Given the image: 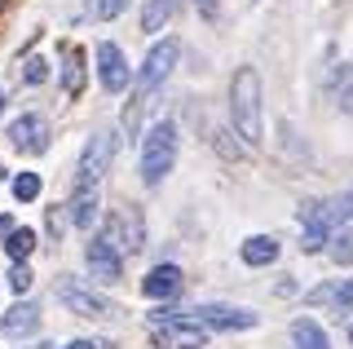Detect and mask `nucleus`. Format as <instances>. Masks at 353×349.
Returning <instances> with one entry per match:
<instances>
[{
    "label": "nucleus",
    "instance_id": "7ed1b4c3",
    "mask_svg": "<svg viewBox=\"0 0 353 349\" xmlns=\"http://www.w3.org/2000/svg\"><path fill=\"white\" fill-rule=\"evenodd\" d=\"M176 58H181V45H176L172 36H163L159 45H154L150 53H146V62H141V71L132 75V97H141V102H146V97L159 89L163 80H168L172 75V67H176Z\"/></svg>",
    "mask_w": 353,
    "mask_h": 349
},
{
    "label": "nucleus",
    "instance_id": "f3484780",
    "mask_svg": "<svg viewBox=\"0 0 353 349\" xmlns=\"http://www.w3.org/2000/svg\"><path fill=\"white\" fill-rule=\"evenodd\" d=\"M172 14H176V0H146V9H141V31L159 36V31L172 23Z\"/></svg>",
    "mask_w": 353,
    "mask_h": 349
},
{
    "label": "nucleus",
    "instance_id": "423d86ee",
    "mask_svg": "<svg viewBox=\"0 0 353 349\" xmlns=\"http://www.w3.org/2000/svg\"><path fill=\"white\" fill-rule=\"evenodd\" d=\"M102 239L110 248H115L119 257H132V252H141L146 248V221H141V212L137 208H119L115 217L106 221V230H102Z\"/></svg>",
    "mask_w": 353,
    "mask_h": 349
},
{
    "label": "nucleus",
    "instance_id": "1a4fd4ad",
    "mask_svg": "<svg viewBox=\"0 0 353 349\" xmlns=\"http://www.w3.org/2000/svg\"><path fill=\"white\" fill-rule=\"evenodd\" d=\"M97 80H102L106 93H124L132 84V71H128V58L119 45H110V40H102L97 45Z\"/></svg>",
    "mask_w": 353,
    "mask_h": 349
},
{
    "label": "nucleus",
    "instance_id": "bb28decb",
    "mask_svg": "<svg viewBox=\"0 0 353 349\" xmlns=\"http://www.w3.org/2000/svg\"><path fill=\"white\" fill-rule=\"evenodd\" d=\"M216 150H221L225 159H243V155H248V150H243L239 141H230V133H216Z\"/></svg>",
    "mask_w": 353,
    "mask_h": 349
},
{
    "label": "nucleus",
    "instance_id": "a211bd4d",
    "mask_svg": "<svg viewBox=\"0 0 353 349\" xmlns=\"http://www.w3.org/2000/svg\"><path fill=\"white\" fill-rule=\"evenodd\" d=\"M84 49H71L66 53V71H62V89H66V97H80V89H84Z\"/></svg>",
    "mask_w": 353,
    "mask_h": 349
},
{
    "label": "nucleus",
    "instance_id": "c9c22d12",
    "mask_svg": "<svg viewBox=\"0 0 353 349\" xmlns=\"http://www.w3.org/2000/svg\"><path fill=\"white\" fill-rule=\"evenodd\" d=\"M40 349H53V345H40Z\"/></svg>",
    "mask_w": 353,
    "mask_h": 349
},
{
    "label": "nucleus",
    "instance_id": "393cba45",
    "mask_svg": "<svg viewBox=\"0 0 353 349\" xmlns=\"http://www.w3.org/2000/svg\"><path fill=\"white\" fill-rule=\"evenodd\" d=\"M31 283H36V275L27 270V261H14V270H9V288L22 297V292H31Z\"/></svg>",
    "mask_w": 353,
    "mask_h": 349
},
{
    "label": "nucleus",
    "instance_id": "473e14b6",
    "mask_svg": "<svg viewBox=\"0 0 353 349\" xmlns=\"http://www.w3.org/2000/svg\"><path fill=\"white\" fill-rule=\"evenodd\" d=\"M199 9H203V14H212V9H216V0H199Z\"/></svg>",
    "mask_w": 353,
    "mask_h": 349
},
{
    "label": "nucleus",
    "instance_id": "6ab92c4d",
    "mask_svg": "<svg viewBox=\"0 0 353 349\" xmlns=\"http://www.w3.org/2000/svg\"><path fill=\"white\" fill-rule=\"evenodd\" d=\"M5 252L14 261H27L31 252H36V230H31V226H14V230L5 235Z\"/></svg>",
    "mask_w": 353,
    "mask_h": 349
},
{
    "label": "nucleus",
    "instance_id": "412c9836",
    "mask_svg": "<svg viewBox=\"0 0 353 349\" xmlns=\"http://www.w3.org/2000/svg\"><path fill=\"white\" fill-rule=\"evenodd\" d=\"M323 208H327V221L336 226V230H340V226H349V221H353V186H349L345 195H336L331 203H323Z\"/></svg>",
    "mask_w": 353,
    "mask_h": 349
},
{
    "label": "nucleus",
    "instance_id": "dca6fc26",
    "mask_svg": "<svg viewBox=\"0 0 353 349\" xmlns=\"http://www.w3.org/2000/svg\"><path fill=\"white\" fill-rule=\"evenodd\" d=\"M292 345L296 349H331L327 345V332L318 327V319H309V314H301V319L292 323Z\"/></svg>",
    "mask_w": 353,
    "mask_h": 349
},
{
    "label": "nucleus",
    "instance_id": "a878e982",
    "mask_svg": "<svg viewBox=\"0 0 353 349\" xmlns=\"http://www.w3.org/2000/svg\"><path fill=\"white\" fill-rule=\"evenodd\" d=\"M331 305H336V314H353V279L336 283V297H331Z\"/></svg>",
    "mask_w": 353,
    "mask_h": 349
},
{
    "label": "nucleus",
    "instance_id": "2f4dec72",
    "mask_svg": "<svg viewBox=\"0 0 353 349\" xmlns=\"http://www.w3.org/2000/svg\"><path fill=\"white\" fill-rule=\"evenodd\" d=\"M9 230H14V217H9V212H5V217H0V239H5Z\"/></svg>",
    "mask_w": 353,
    "mask_h": 349
},
{
    "label": "nucleus",
    "instance_id": "cd10ccee",
    "mask_svg": "<svg viewBox=\"0 0 353 349\" xmlns=\"http://www.w3.org/2000/svg\"><path fill=\"white\" fill-rule=\"evenodd\" d=\"M331 297H336V283H323V288H314V292H309L305 301H309V305H327Z\"/></svg>",
    "mask_w": 353,
    "mask_h": 349
},
{
    "label": "nucleus",
    "instance_id": "b1692460",
    "mask_svg": "<svg viewBox=\"0 0 353 349\" xmlns=\"http://www.w3.org/2000/svg\"><path fill=\"white\" fill-rule=\"evenodd\" d=\"M22 80H27L31 89H40V84L49 80V62L36 58V53H27V58H22Z\"/></svg>",
    "mask_w": 353,
    "mask_h": 349
},
{
    "label": "nucleus",
    "instance_id": "ddd939ff",
    "mask_svg": "<svg viewBox=\"0 0 353 349\" xmlns=\"http://www.w3.org/2000/svg\"><path fill=\"white\" fill-rule=\"evenodd\" d=\"M0 332H5L9 341H27V336H36V332H40V305L18 301L14 310H5V319H0Z\"/></svg>",
    "mask_w": 353,
    "mask_h": 349
},
{
    "label": "nucleus",
    "instance_id": "9d476101",
    "mask_svg": "<svg viewBox=\"0 0 353 349\" xmlns=\"http://www.w3.org/2000/svg\"><path fill=\"white\" fill-rule=\"evenodd\" d=\"M84 266L93 270V279H97V283H119V279H124V257H119L102 235L88 239V248H84Z\"/></svg>",
    "mask_w": 353,
    "mask_h": 349
},
{
    "label": "nucleus",
    "instance_id": "20e7f679",
    "mask_svg": "<svg viewBox=\"0 0 353 349\" xmlns=\"http://www.w3.org/2000/svg\"><path fill=\"white\" fill-rule=\"evenodd\" d=\"M115 146H119V137L110 133V128H97V133L84 141V150H80V163H75V186H97V181L110 172Z\"/></svg>",
    "mask_w": 353,
    "mask_h": 349
},
{
    "label": "nucleus",
    "instance_id": "c756f323",
    "mask_svg": "<svg viewBox=\"0 0 353 349\" xmlns=\"http://www.w3.org/2000/svg\"><path fill=\"white\" fill-rule=\"evenodd\" d=\"M49 235H53V239L62 235V208H49Z\"/></svg>",
    "mask_w": 353,
    "mask_h": 349
},
{
    "label": "nucleus",
    "instance_id": "c85d7f7f",
    "mask_svg": "<svg viewBox=\"0 0 353 349\" xmlns=\"http://www.w3.org/2000/svg\"><path fill=\"white\" fill-rule=\"evenodd\" d=\"M336 106H340V111H353V80H349L345 89L336 93Z\"/></svg>",
    "mask_w": 353,
    "mask_h": 349
},
{
    "label": "nucleus",
    "instance_id": "f257e3e1",
    "mask_svg": "<svg viewBox=\"0 0 353 349\" xmlns=\"http://www.w3.org/2000/svg\"><path fill=\"white\" fill-rule=\"evenodd\" d=\"M230 124L248 146L265 141V119H261V75L256 67H239L230 84Z\"/></svg>",
    "mask_w": 353,
    "mask_h": 349
},
{
    "label": "nucleus",
    "instance_id": "4468645a",
    "mask_svg": "<svg viewBox=\"0 0 353 349\" xmlns=\"http://www.w3.org/2000/svg\"><path fill=\"white\" fill-rule=\"evenodd\" d=\"M97 208H102V199H97V186H75L71 203H66V217H71V226H80V230H93Z\"/></svg>",
    "mask_w": 353,
    "mask_h": 349
},
{
    "label": "nucleus",
    "instance_id": "f03ea898",
    "mask_svg": "<svg viewBox=\"0 0 353 349\" xmlns=\"http://www.w3.org/2000/svg\"><path fill=\"white\" fill-rule=\"evenodd\" d=\"M176 146H181V133H176V119H154L150 133L141 137V181L154 190L163 186V177L176 163Z\"/></svg>",
    "mask_w": 353,
    "mask_h": 349
},
{
    "label": "nucleus",
    "instance_id": "5701e85b",
    "mask_svg": "<svg viewBox=\"0 0 353 349\" xmlns=\"http://www.w3.org/2000/svg\"><path fill=\"white\" fill-rule=\"evenodd\" d=\"M14 199L18 203L40 199V172H18V177H14Z\"/></svg>",
    "mask_w": 353,
    "mask_h": 349
},
{
    "label": "nucleus",
    "instance_id": "f704fd0d",
    "mask_svg": "<svg viewBox=\"0 0 353 349\" xmlns=\"http://www.w3.org/2000/svg\"><path fill=\"white\" fill-rule=\"evenodd\" d=\"M0 177H5V163H0Z\"/></svg>",
    "mask_w": 353,
    "mask_h": 349
},
{
    "label": "nucleus",
    "instance_id": "aec40b11",
    "mask_svg": "<svg viewBox=\"0 0 353 349\" xmlns=\"http://www.w3.org/2000/svg\"><path fill=\"white\" fill-rule=\"evenodd\" d=\"M331 261H336V266H353V230L349 226H340V230H331Z\"/></svg>",
    "mask_w": 353,
    "mask_h": 349
},
{
    "label": "nucleus",
    "instance_id": "72a5a7b5",
    "mask_svg": "<svg viewBox=\"0 0 353 349\" xmlns=\"http://www.w3.org/2000/svg\"><path fill=\"white\" fill-rule=\"evenodd\" d=\"M0 111H5V89H0Z\"/></svg>",
    "mask_w": 353,
    "mask_h": 349
},
{
    "label": "nucleus",
    "instance_id": "f8f14e48",
    "mask_svg": "<svg viewBox=\"0 0 353 349\" xmlns=\"http://www.w3.org/2000/svg\"><path fill=\"white\" fill-rule=\"evenodd\" d=\"M181 288H185V275L176 266H163V261L150 270L146 279H141V292H146L150 301H176V297H181Z\"/></svg>",
    "mask_w": 353,
    "mask_h": 349
},
{
    "label": "nucleus",
    "instance_id": "6e6552de",
    "mask_svg": "<svg viewBox=\"0 0 353 349\" xmlns=\"http://www.w3.org/2000/svg\"><path fill=\"white\" fill-rule=\"evenodd\" d=\"M58 301H62L71 314H80V319H106V314H110V301L97 297L93 288H84V283L71 279V275L58 283Z\"/></svg>",
    "mask_w": 353,
    "mask_h": 349
},
{
    "label": "nucleus",
    "instance_id": "9b49d317",
    "mask_svg": "<svg viewBox=\"0 0 353 349\" xmlns=\"http://www.w3.org/2000/svg\"><path fill=\"white\" fill-rule=\"evenodd\" d=\"M9 141L18 150H27V155H44L49 150V119L44 115H18L9 124Z\"/></svg>",
    "mask_w": 353,
    "mask_h": 349
},
{
    "label": "nucleus",
    "instance_id": "4be33fe9",
    "mask_svg": "<svg viewBox=\"0 0 353 349\" xmlns=\"http://www.w3.org/2000/svg\"><path fill=\"white\" fill-rule=\"evenodd\" d=\"M128 9V0H88V18L93 23H110V18H119Z\"/></svg>",
    "mask_w": 353,
    "mask_h": 349
},
{
    "label": "nucleus",
    "instance_id": "7c9ffc66",
    "mask_svg": "<svg viewBox=\"0 0 353 349\" xmlns=\"http://www.w3.org/2000/svg\"><path fill=\"white\" fill-rule=\"evenodd\" d=\"M62 349H102L97 341H71V345H62Z\"/></svg>",
    "mask_w": 353,
    "mask_h": 349
},
{
    "label": "nucleus",
    "instance_id": "2eb2a0df",
    "mask_svg": "<svg viewBox=\"0 0 353 349\" xmlns=\"http://www.w3.org/2000/svg\"><path fill=\"white\" fill-rule=\"evenodd\" d=\"M279 239L274 235H252V239H243V248H239V257H243V266H252V270H265V266H274L279 261Z\"/></svg>",
    "mask_w": 353,
    "mask_h": 349
},
{
    "label": "nucleus",
    "instance_id": "39448f33",
    "mask_svg": "<svg viewBox=\"0 0 353 349\" xmlns=\"http://www.w3.org/2000/svg\"><path fill=\"white\" fill-rule=\"evenodd\" d=\"M194 323H203L208 332H252L261 323L256 310H243V305H221V301H208V305H194L190 310Z\"/></svg>",
    "mask_w": 353,
    "mask_h": 349
},
{
    "label": "nucleus",
    "instance_id": "0eeeda50",
    "mask_svg": "<svg viewBox=\"0 0 353 349\" xmlns=\"http://www.w3.org/2000/svg\"><path fill=\"white\" fill-rule=\"evenodd\" d=\"M150 341L159 349H208V327L185 314V319H176V323L150 327Z\"/></svg>",
    "mask_w": 353,
    "mask_h": 349
}]
</instances>
